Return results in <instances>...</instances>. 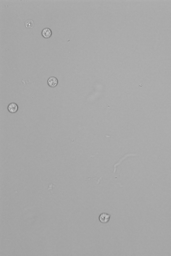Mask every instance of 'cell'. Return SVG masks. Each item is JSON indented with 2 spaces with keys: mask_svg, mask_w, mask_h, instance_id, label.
<instances>
[{
  "mask_svg": "<svg viewBox=\"0 0 171 256\" xmlns=\"http://www.w3.org/2000/svg\"><path fill=\"white\" fill-rule=\"evenodd\" d=\"M41 34L44 38H49L52 36V32L50 28L46 27L42 30Z\"/></svg>",
  "mask_w": 171,
  "mask_h": 256,
  "instance_id": "277c9868",
  "label": "cell"
},
{
  "mask_svg": "<svg viewBox=\"0 0 171 256\" xmlns=\"http://www.w3.org/2000/svg\"><path fill=\"white\" fill-rule=\"evenodd\" d=\"M34 21L31 19H27L25 22V26L26 28H33L34 27Z\"/></svg>",
  "mask_w": 171,
  "mask_h": 256,
  "instance_id": "5b68a950",
  "label": "cell"
},
{
  "mask_svg": "<svg viewBox=\"0 0 171 256\" xmlns=\"http://www.w3.org/2000/svg\"><path fill=\"white\" fill-rule=\"evenodd\" d=\"M19 109L18 104L15 103H11L9 104L8 106V111L10 113H14L17 112Z\"/></svg>",
  "mask_w": 171,
  "mask_h": 256,
  "instance_id": "3957f363",
  "label": "cell"
},
{
  "mask_svg": "<svg viewBox=\"0 0 171 256\" xmlns=\"http://www.w3.org/2000/svg\"><path fill=\"white\" fill-rule=\"evenodd\" d=\"M111 217V215L108 213H102L100 215L99 220L102 223H106L109 221Z\"/></svg>",
  "mask_w": 171,
  "mask_h": 256,
  "instance_id": "6da1fadb",
  "label": "cell"
},
{
  "mask_svg": "<svg viewBox=\"0 0 171 256\" xmlns=\"http://www.w3.org/2000/svg\"><path fill=\"white\" fill-rule=\"evenodd\" d=\"M58 80L56 77L51 76L48 79L47 84L51 88H55L58 84Z\"/></svg>",
  "mask_w": 171,
  "mask_h": 256,
  "instance_id": "7a4b0ae2",
  "label": "cell"
}]
</instances>
